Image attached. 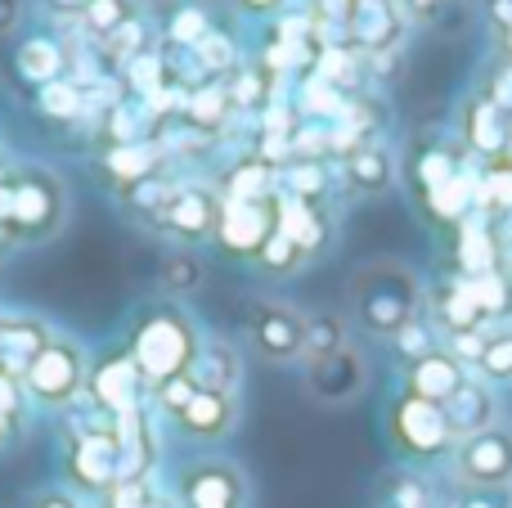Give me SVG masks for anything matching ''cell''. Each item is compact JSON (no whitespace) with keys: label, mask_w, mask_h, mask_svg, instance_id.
Here are the masks:
<instances>
[{"label":"cell","mask_w":512,"mask_h":508,"mask_svg":"<svg viewBox=\"0 0 512 508\" xmlns=\"http://www.w3.org/2000/svg\"><path fill=\"white\" fill-rule=\"evenodd\" d=\"M23 23V0H0V36H9Z\"/></svg>","instance_id":"cell-52"},{"label":"cell","mask_w":512,"mask_h":508,"mask_svg":"<svg viewBox=\"0 0 512 508\" xmlns=\"http://www.w3.org/2000/svg\"><path fill=\"white\" fill-rule=\"evenodd\" d=\"M194 59H198V68H203L207 77H221V72L239 68V54H234V41H225L221 32L207 36V41L194 50Z\"/></svg>","instance_id":"cell-43"},{"label":"cell","mask_w":512,"mask_h":508,"mask_svg":"<svg viewBox=\"0 0 512 508\" xmlns=\"http://www.w3.org/2000/svg\"><path fill=\"white\" fill-rule=\"evenodd\" d=\"M508 158H512V140H508Z\"/></svg>","instance_id":"cell-59"},{"label":"cell","mask_w":512,"mask_h":508,"mask_svg":"<svg viewBox=\"0 0 512 508\" xmlns=\"http://www.w3.org/2000/svg\"><path fill=\"white\" fill-rule=\"evenodd\" d=\"M27 410H32V401H27V392H23V378L0 369V423H9V428L18 432L27 419Z\"/></svg>","instance_id":"cell-44"},{"label":"cell","mask_w":512,"mask_h":508,"mask_svg":"<svg viewBox=\"0 0 512 508\" xmlns=\"http://www.w3.org/2000/svg\"><path fill=\"white\" fill-rule=\"evenodd\" d=\"M459 135H463V149L468 153H477V158H486V162H499V158H508L512 117L490 95L472 90L459 108Z\"/></svg>","instance_id":"cell-14"},{"label":"cell","mask_w":512,"mask_h":508,"mask_svg":"<svg viewBox=\"0 0 512 508\" xmlns=\"http://www.w3.org/2000/svg\"><path fill=\"white\" fill-rule=\"evenodd\" d=\"M158 508H176V504H171V500H158Z\"/></svg>","instance_id":"cell-58"},{"label":"cell","mask_w":512,"mask_h":508,"mask_svg":"<svg viewBox=\"0 0 512 508\" xmlns=\"http://www.w3.org/2000/svg\"><path fill=\"white\" fill-rule=\"evenodd\" d=\"M126 351H131L144 387L153 392V387H162V383H171V378L194 369L198 351H203V333H198L194 315H189L180 302H158V306L135 315Z\"/></svg>","instance_id":"cell-2"},{"label":"cell","mask_w":512,"mask_h":508,"mask_svg":"<svg viewBox=\"0 0 512 508\" xmlns=\"http://www.w3.org/2000/svg\"><path fill=\"white\" fill-rule=\"evenodd\" d=\"M351 347V324H346V315L337 311H319V315H306V351H301V360H324L333 356V351Z\"/></svg>","instance_id":"cell-28"},{"label":"cell","mask_w":512,"mask_h":508,"mask_svg":"<svg viewBox=\"0 0 512 508\" xmlns=\"http://www.w3.org/2000/svg\"><path fill=\"white\" fill-rule=\"evenodd\" d=\"M495 50H499V59H504V63H512V27L504 36H495Z\"/></svg>","instance_id":"cell-56"},{"label":"cell","mask_w":512,"mask_h":508,"mask_svg":"<svg viewBox=\"0 0 512 508\" xmlns=\"http://www.w3.org/2000/svg\"><path fill=\"white\" fill-rule=\"evenodd\" d=\"M203 279H207V266H203V257H198L194 248L167 252V257H162V266H158V284H162V293H167V297L198 293V288H203Z\"/></svg>","instance_id":"cell-26"},{"label":"cell","mask_w":512,"mask_h":508,"mask_svg":"<svg viewBox=\"0 0 512 508\" xmlns=\"http://www.w3.org/2000/svg\"><path fill=\"white\" fill-rule=\"evenodd\" d=\"M445 419H450L454 441H468V437H477V432L499 428V401L486 378H468V383L445 401Z\"/></svg>","instance_id":"cell-18"},{"label":"cell","mask_w":512,"mask_h":508,"mask_svg":"<svg viewBox=\"0 0 512 508\" xmlns=\"http://www.w3.org/2000/svg\"><path fill=\"white\" fill-rule=\"evenodd\" d=\"M14 68L18 77L27 81V86H50V81H63V72H68V54H63L59 41H50V36H23L14 50Z\"/></svg>","instance_id":"cell-23"},{"label":"cell","mask_w":512,"mask_h":508,"mask_svg":"<svg viewBox=\"0 0 512 508\" xmlns=\"http://www.w3.org/2000/svg\"><path fill=\"white\" fill-rule=\"evenodd\" d=\"M194 383L203 392H225V396H239V383H243V356L239 347H230L225 338H203V351L194 360Z\"/></svg>","instance_id":"cell-21"},{"label":"cell","mask_w":512,"mask_h":508,"mask_svg":"<svg viewBox=\"0 0 512 508\" xmlns=\"http://www.w3.org/2000/svg\"><path fill=\"white\" fill-rule=\"evenodd\" d=\"M463 383H468V365L454 351H441V347L427 351L423 360H409V369H405V392L423 396L432 405H445Z\"/></svg>","instance_id":"cell-17"},{"label":"cell","mask_w":512,"mask_h":508,"mask_svg":"<svg viewBox=\"0 0 512 508\" xmlns=\"http://www.w3.org/2000/svg\"><path fill=\"white\" fill-rule=\"evenodd\" d=\"M104 167H108V176L126 189V185H140V180L153 176V171H162V158H158V149H149V144H113Z\"/></svg>","instance_id":"cell-30"},{"label":"cell","mask_w":512,"mask_h":508,"mask_svg":"<svg viewBox=\"0 0 512 508\" xmlns=\"http://www.w3.org/2000/svg\"><path fill=\"white\" fill-rule=\"evenodd\" d=\"M279 230V194L239 203V198H221V221H216V252L230 261H256L270 234Z\"/></svg>","instance_id":"cell-8"},{"label":"cell","mask_w":512,"mask_h":508,"mask_svg":"<svg viewBox=\"0 0 512 508\" xmlns=\"http://www.w3.org/2000/svg\"><path fill=\"white\" fill-rule=\"evenodd\" d=\"M63 473H68V486L77 495L99 500L104 491H113L122 482V423L86 401L68 437V450H63Z\"/></svg>","instance_id":"cell-3"},{"label":"cell","mask_w":512,"mask_h":508,"mask_svg":"<svg viewBox=\"0 0 512 508\" xmlns=\"http://www.w3.org/2000/svg\"><path fill=\"white\" fill-rule=\"evenodd\" d=\"M162 495L153 491V477H122L113 491H104L95 508H158Z\"/></svg>","instance_id":"cell-39"},{"label":"cell","mask_w":512,"mask_h":508,"mask_svg":"<svg viewBox=\"0 0 512 508\" xmlns=\"http://www.w3.org/2000/svg\"><path fill=\"white\" fill-rule=\"evenodd\" d=\"M481 14H486L490 32L504 36L508 27H512V0H481Z\"/></svg>","instance_id":"cell-50"},{"label":"cell","mask_w":512,"mask_h":508,"mask_svg":"<svg viewBox=\"0 0 512 508\" xmlns=\"http://www.w3.org/2000/svg\"><path fill=\"white\" fill-rule=\"evenodd\" d=\"M423 207L436 216V221H463V216L477 207V180L472 176H454L450 185H441V189H432V194L423 198Z\"/></svg>","instance_id":"cell-31"},{"label":"cell","mask_w":512,"mask_h":508,"mask_svg":"<svg viewBox=\"0 0 512 508\" xmlns=\"http://www.w3.org/2000/svg\"><path fill=\"white\" fill-rule=\"evenodd\" d=\"M346 185L364 198L387 194V189L396 185V158H391L382 144H355V149L346 153Z\"/></svg>","instance_id":"cell-22"},{"label":"cell","mask_w":512,"mask_h":508,"mask_svg":"<svg viewBox=\"0 0 512 508\" xmlns=\"http://www.w3.org/2000/svg\"><path fill=\"white\" fill-rule=\"evenodd\" d=\"M36 104H41L45 117H54V122H72V117H81V86L77 81H50V86L36 90Z\"/></svg>","instance_id":"cell-37"},{"label":"cell","mask_w":512,"mask_h":508,"mask_svg":"<svg viewBox=\"0 0 512 508\" xmlns=\"http://www.w3.org/2000/svg\"><path fill=\"white\" fill-rule=\"evenodd\" d=\"M234 5H239L243 14H252V18H274L288 0H234Z\"/></svg>","instance_id":"cell-51"},{"label":"cell","mask_w":512,"mask_h":508,"mask_svg":"<svg viewBox=\"0 0 512 508\" xmlns=\"http://www.w3.org/2000/svg\"><path fill=\"white\" fill-rule=\"evenodd\" d=\"M63 216H68V194H63V180L54 171L23 167L9 176V216L0 225V239L41 243L59 234Z\"/></svg>","instance_id":"cell-4"},{"label":"cell","mask_w":512,"mask_h":508,"mask_svg":"<svg viewBox=\"0 0 512 508\" xmlns=\"http://www.w3.org/2000/svg\"><path fill=\"white\" fill-rule=\"evenodd\" d=\"M171 77H176V63H171L167 50H140L135 59H126V86L144 99L162 95L171 86Z\"/></svg>","instance_id":"cell-29"},{"label":"cell","mask_w":512,"mask_h":508,"mask_svg":"<svg viewBox=\"0 0 512 508\" xmlns=\"http://www.w3.org/2000/svg\"><path fill=\"white\" fill-rule=\"evenodd\" d=\"M387 437H391V446L405 459H414V464H432L445 450L459 446L450 432V419H445V405H432L414 392H400L396 401H391Z\"/></svg>","instance_id":"cell-6"},{"label":"cell","mask_w":512,"mask_h":508,"mask_svg":"<svg viewBox=\"0 0 512 508\" xmlns=\"http://www.w3.org/2000/svg\"><path fill=\"white\" fill-rule=\"evenodd\" d=\"M234 423H239V396L203 392V387H198V396L176 414V419H171V428H176L185 441L216 446V441H225L234 432Z\"/></svg>","instance_id":"cell-15"},{"label":"cell","mask_w":512,"mask_h":508,"mask_svg":"<svg viewBox=\"0 0 512 508\" xmlns=\"http://www.w3.org/2000/svg\"><path fill=\"white\" fill-rule=\"evenodd\" d=\"M405 27H409V14L396 5V0H360L346 23L351 41L369 54H382V50H396L405 41Z\"/></svg>","instance_id":"cell-16"},{"label":"cell","mask_w":512,"mask_h":508,"mask_svg":"<svg viewBox=\"0 0 512 508\" xmlns=\"http://www.w3.org/2000/svg\"><path fill=\"white\" fill-rule=\"evenodd\" d=\"M216 27H212V14H207L203 5H185V9H176V18L167 23V36L176 45H185V50H198V45L212 36Z\"/></svg>","instance_id":"cell-38"},{"label":"cell","mask_w":512,"mask_h":508,"mask_svg":"<svg viewBox=\"0 0 512 508\" xmlns=\"http://www.w3.org/2000/svg\"><path fill=\"white\" fill-rule=\"evenodd\" d=\"M355 5H360V0H310V9H315V18H324V23H337V27H346V23H351Z\"/></svg>","instance_id":"cell-49"},{"label":"cell","mask_w":512,"mask_h":508,"mask_svg":"<svg viewBox=\"0 0 512 508\" xmlns=\"http://www.w3.org/2000/svg\"><path fill=\"white\" fill-rule=\"evenodd\" d=\"M194 396H198L194 374H180V378H171V383L153 387V392H149V401L158 405V414H167V419H176V414L185 410V405L194 401Z\"/></svg>","instance_id":"cell-42"},{"label":"cell","mask_w":512,"mask_h":508,"mask_svg":"<svg viewBox=\"0 0 512 508\" xmlns=\"http://www.w3.org/2000/svg\"><path fill=\"white\" fill-rule=\"evenodd\" d=\"M27 508H90V504L81 500L72 486H50V491L32 495V500H27Z\"/></svg>","instance_id":"cell-48"},{"label":"cell","mask_w":512,"mask_h":508,"mask_svg":"<svg viewBox=\"0 0 512 508\" xmlns=\"http://www.w3.org/2000/svg\"><path fill=\"white\" fill-rule=\"evenodd\" d=\"M176 508H248V477L230 459H189L176 468Z\"/></svg>","instance_id":"cell-7"},{"label":"cell","mask_w":512,"mask_h":508,"mask_svg":"<svg viewBox=\"0 0 512 508\" xmlns=\"http://www.w3.org/2000/svg\"><path fill=\"white\" fill-rule=\"evenodd\" d=\"M90 378V356L77 338L54 333L23 369V392L36 410H72L86 396Z\"/></svg>","instance_id":"cell-5"},{"label":"cell","mask_w":512,"mask_h":508,"mask_svg":"<svg viewBox=\"0 0 512 508\" xmlns=\"http://www.w3.org/2000/svg\"><path fill=\"white\" fill-rule=\"evenodd\" d=\"M216 221H221V194H216V189H203V185L176 189V198L167 203V212L158 216V225L180 243V248L212 243Z\"/></svg>","instance_id":"cell-13"},{"label":"cell","mask_w":512,"mask_h":508,"mask_svg":"<svg viewBox=\"0 0 512 508\" xmlns=\"http://www.w3.org/2000/svg\"><path fill=\"white\" fill-rule=\"evenodd\" d=\"M364 387H369V360H364V351L355 342L306 365V392L319 405H351Z\"/></svg>","instance_id":"cell-12"},{"label":"cell","mask_w":512,"mask_h":508,"mask_svg":"<svg viewBox=\"0 0 512 508\" xmlns=\"http://www.w3.org/2000/svg\"><path fill=\"white\" fill-rule=\"evenodd\" d=\"M230 104L234 108H261L270 99V86H265V72L261 68H234V81L230 86Z\"/></svg>","instance_id":"cell-41"},{"label":"cell","mask_w":512,"mask_h":508,"mask_svg":"<svg viewBox=\"0 0 512 508\" xmlns=\"http://www.w3.org/2000/svg\"><path fill=\"white\" fill-rule=\"evenodd\" d=\"M454 473L472 491H504L512 482V432L490 428L454 446Z\"/></svg>","instance_id":"cell-11"},{"label":"cell","mask_w":512,"mask_h":508,"mask_svg":"<svg viewBox=\"0 0 512 508\" xmlns=\"http://www.w3.org/2000/svg\"><path fill=\"white\" fill-rule=\"evenodd\" d=\"M279 194L283 198H301V203H324L328 194V167L319 158L297 153L292 162L279 167Z\"/></svg>","instance_id":"cell-25"},{"label":"cell","mask_w":512,"mask_h":508,"mask_svg":"<svg viewBox=\"0 0 512 508\" xmlns=\"http://www.w3.org/2000/svg\"><path fill=\"white\" fill-rule=\"evenodd\" d=\"M14 437V428H9V423H0V450H5V441Z\"/></svg>","instance_id":"cell-57"},{"label":"cell","mask_w":512,"mask_h":508,"mask_svg":"<svg viewBox=\"0 0 512 508\" xmlns=\"http://www.w3.org/2000/svg\"><path fill=\"white\" fill-rule=\"evenodd\" d=\"M459 508H504V504L495 500V491H472V495H468V500H463Z\"/></svg>","instance_id":"cell-54"},{"label":"cell","mask_w":512,"mask_h":508,"mask_svg":"<svg viewBox=\"0 0 512 508\" xmlns=\"http://www.w3.org/2000/svg\"><path fill=\"white\" fill-rule=\"evenodd\" d=\"M468 288H472V302L481 306V315H486V320H508V311H512V279L504 275V270H486V275L468 279Z\"/></svg>","instance_id":"cell-32"},{"label":"cell","mask_w":512,"mask_h":508,"mask_svg":"<svg viewBox=\"0 0 512 508\" xmlns=\"http://www.w3.org/2000/svg\"><path fill=\"white\" fill-rule=\"evenodd\" d=\"M391 504L396 508H432V495H427V486L418 482V477H400L396 491H391Z\"/></svg>","instance_id":"cell-47"},{"label":"cell","mask_w":512,"mask_h":508,"mask_svg":"<svg viewBox=\"0 0 512 508\" xmlns=\"http://www.w3.org/2000/svg\"><path fill=\"white\" fill-rule=\"evenodd\" d=\"M477 369L486 383H512V329L486 333V347H481Z\"/></svg>","instance_id":"cell-36"},{"label":"cell","mask_w":512,"mask_h":508,"mask_svg":"<svg viewBox=\"0 0 512 508\" xmlns=\"http://www.w3.org/2000/svg\"><path fill=\"white\" fill-rule=\"evenodd\" d=\"M279 234H288L306 257H319L333 239V225H328L324 203H301V198L279 194Z\"/></svg>","instance_id":"cell-20"},{"label":"cell","mask_w":512,"mask_h":508,"mask_svg":"<svg viewBox=\"0 0 512 508\" xmlns=\"http://www.w3.org/2000/svg\"><path fill=\"white\" fill-rule=\"evenodd\" d=\"M441 324L450 338H459V333H481L486 329V315H481V306L472 302V288L468 279H450L445 284V297H441Z\"/></svg>","instance_id":"cell-27"},{"label":"cell","mask_w":512,"mask_h":508,"mask_svg":"<svg viewBox=\"0 0 512 508\" xmlns=\"http://www.w3.org/2000/svg\"><path fill=\"white\" fill-rule=\"evenodd\" d=\"M459 266L468 270V279L486 275V270H499V257H495V239H490V230H477V225H463Z\"/></svg>","instance_id":"cell-35"},{"label":"cell","mask_w":512,"mask_h":508,"mask_svg":"<svg viewBox=\"0 0 512 508\" xmlns=\"http://www.w3.org/2000/svg\"><path fill=\"white\" fill-rule=\"evenodd\" d=\"M351 320L360 324L369 338H396L400 329L423 315V279L405 266V261H369L351 275Z\"/></svg>","instance_id":"cell-1"},{"label":"cell","mask_w":512,"mask_h":508,"mask_svg":"<svg viewBox=\"0 0 512 508\" xmlns=\"http://www.w3.org/2000/svg\"><path fill=\"white\" fill-rule=\"evenodd\" d=\"M391 342H396V351H400V356H409V360H423L427 351H436V347H432V333H427L423 320H414L409 329H400Z\"/></svg>","instance_id":"cell-45"},{"label":"cell","mask_w":512,"mask_h":508,"mask_svg":"<svg viewBox=\"0 0 512 508\" xmlns=\"http://www.w3.org/2000/svg\"><path fill=\"white\" fill-rule=\"evenodd\" d=\"M248 342L270 365H292L306 351V315L288 302H256L248 315Z\"/></svg>","instance_id":"cell-10"},{"label":"cell","mask_w":512,"mask_h":508,"mask_svg":"<svg viewBox=\"0 0 512 508\" xmlns=\"http://www.w3.org/2000/svg\"><path fill=\"white\" fill-rule=\"evenodd\" d=\"M405 14H414V18H427V14H436L441 9V0H396Z\"/></svg>","instance_id":"cell-53"},{"label":"cell","mask_w":512,"mask_h":508,"mask_svg":"<svg viewBox=\"0 0 512 508\" xmlns=\"http://www.w3.org/2000/svg\"><path fill=\"white\" fill-rule=\"evenodd\" d=\"M230 108H234V104H230V90L216 86V81H207V86H194V90H189L185 117H189L194 126H221Z\"/></svg>","instance_id":"cell-34"},{"label":"cell","mask_w":512,"mask_h":508,"mask_svg":"<svg viewBox=\"0 0 512 508\" xmlns=\"http://www.w3.org/2000/svg\"><path fill=\"white\" fill-rule=\"evenodd\" d=\"M477 90H481V95H490L512 117V63H499V68L486 77V86H477Z\"/></svg>","instance_id":"cell-46"},{"label":"cell","mask_w":512,"mask_h":508,"mask_svg":"<svg viewBox=\"0 0 512 508\" xmlns=\"http://www.w3.org/2000/svg\"><path fill=\"white\" fill-rule=\"evenodd\" d=\"M409 176H414V185H418V198H427L432 189H441V185H450L454 176H463V158H459V149L445 140L423 144V149L414 153V162H409Z\"/></svg>","instance_id":"cell-24"},{"label":"cell","mask_w":512,"mask_h":508,"mask_svg":"<svg viewBox=\"0 0 512 508\" xmlns=\"http://www.w3.org/2000/svg\"><path fill=\"white\" fill-rule=\"evenodd\" d=\"M45 5H50L54 14H86L90 0H45Z\"/></svg>","instance_id":"cell-55"},{"label":"cell","mask_w":512,"mask_h":508,"mask_svg":"<svg viewBox=\"0 0 512 508\" xmlns=\"http://www.w3.org/2000/svg\"><path fill=\"white\" fill-rule=\"evenodd\" d=\"M54 338V329L36 315H0V369L23 378L27 360Z\"/></svg>","instance_id":"cell-19"},{"label":"cell","mask_w":512,"mask_h":508,"mask_svg":"<svg viewBox=\"0 0 512 508\" xmlns=\"http://www.w3.org/2000/svg\"><path fill=\"white\" fill-rule=\"evenodd\" d=\"M306 261H310V257L288 239V234L274 230V234H270V243L261 248V257H256V266H261L265 275H297V270L306 266Z\"/></svg>","instance_id":"cell-40"},{"label":"cell","mask_w":512,"mask_h":508,"mask_svg":"<svg viewBox=\"0 0 512 508\" xmlns=\"http://www.w3.org/2000/svg\"><path fill=\"white\" fill-rule=\"evenodd\" d=\"M135 14H140V9H135V0H90L81 18H86V27L99 36V41H113L122 27L135 23Z\"/></svg>","instance_id":"cell-33"},{"label":"cell","mask_w":512,"mask_h":508,"mask_svg":"<svg viewBox=\"0 0 512 508\" xmlns=\"http://www.w3.org/2000/svg\"><path fill=\"white\" fill-rule=\"evenodd\" d=\"M86 401L95 410H104L108 419H131L149 405V387H144L140 369H135L131 351H108L104 360L90 365V378H86Z\"/></svg>","instance_id":"cell-9"}]
</instances>
